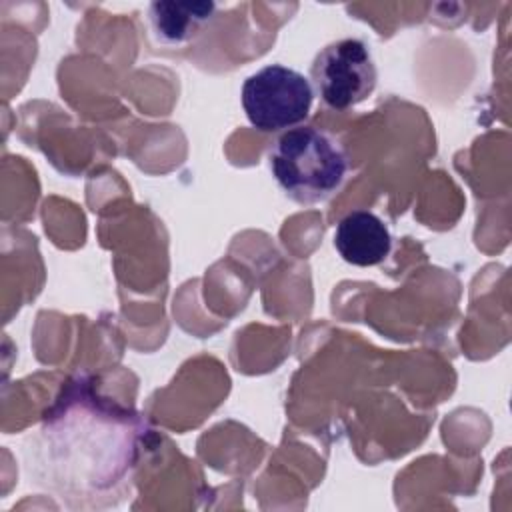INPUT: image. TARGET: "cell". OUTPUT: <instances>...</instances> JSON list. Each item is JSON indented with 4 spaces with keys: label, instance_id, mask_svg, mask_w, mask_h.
<instances>
[{
    "label": "cell",
    "instance_id": "1",
    "mask_svg": "<svg viewBox=\"0 0 512 512\" xmlns=\"http://www.w3.org/2000/svg\"><path fill=\"white\" fill-rule=\"evenodd\" d=\"M150 436L146 418L96 386L70 378L26 438L30 484L70 510H106L128 498V486Z\"/></svg>",
    "mask_w": 512,
    "mask_h": 512
},
{
    "label": "cell",
    "instance_id": "2",
    "mask_svg": "<svg viewBox=\"0 0 512 512\" xmlns=\"http://www.w3.org/2000/svg\"><path fill=\"white\" fill-rule=\"evenodd\" d=\"M268 164L280 190L304 206L332 198L348 174L344 146L316 126L284 130L268 152Z\"/></svg>",
    "mask_w": 512,
    "mask_h": 512
},
{
    "label": "cell",
    "instance_id": "3",
    "mask_svg": "<svg viewBox=\"0 0 512 512\" xmlns=\"http://www.w3.org/2000/svg\"><path fill=\"white\" fill-rule=\"evenodd\" d=\"M242 108L260 132L290 130L304 122L314 104L310 80L288 66L270 64L242 84Z\"/></svg>",
    "mask_w": 512,
    "mask_h": 512
},
{
    "label": "cell",
    "instance_id": "4",
    "mask_svg": "<svg viewBox=\"0 0 512 512\" xmlns=\"http://www.w3.org/2000/svg\"><path fill=\"white\" fill-rule=\"evenodd\" d=\"M378 70L370 46L360 38L326 44L310 66V84L332 110H348L372 96Z\"/></svg>",
    "mask_w": 512,
    "mask_h": 512
},
{
    "label": "cell",
    "instance_id": "5",
    "mask_svg": "<svg viewBox=\"0 0 512 512\" xmlns=\"http://www.w3.org/2000/svg\"><path fill=\"white\" fill-rule=\"evenodd\" d=\"M334 248L352 266H376L388 258L392 234L374 212L352 210L336 224Z\"/></svg>",
    "mask_w": 512,
    "mask_h": 512
},
{
    "label": "cell",
    "instance_id": "6",
    "mask_svg": "<svg viewBox=\"0 0 512 512\" xmlns=\"http://www.w3.org/2000/svg\"><path fill=\"white\" fill-rule=\"evenodd\" d=\"M214 2L158 0L148 6V26L156 44L182 48L192 44L214 20Z\"/></svg>",
    "mask_w": 512,
    "mask_h": 512
}]
</instances>
